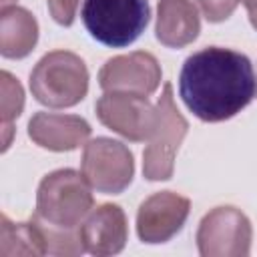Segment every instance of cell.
<instances>
[{"mask_svg":"<svg viewBox=\"0 0 257 257\" xmlns=\"http://www.w3.org/2000/svg\"><path fill=\"white\" fill-rule=\"evenodd\" d=\"M90 124L76 114L58 112H36L28 122V137L42 149L64 153L86 145L90 137Z\"/></svg>","mask_w":257,"mask_h":257,"instance_id":"7c38bea8","label":"cell"},{"mask_svg":"<svg viewBox=\"0 0 257 257\" xmlns=\"http://www.w3.org/2000/svg\"><path fill=\"white\" fill-rule=\"evenodd\" d=\"M0 112H2V126H4V151L10 145L12 135V120H16L24 108V90L16 76H12L8 70H2L0 74Z\"/></svg>","mask_w":257,"mask_h":257,"instance_id":"2e32d148","label":"cell"},{"mask_svg":"<svg viewBox=\"0 0 257 257\" xmlns=\"http://www.w3.org/2000/svg\"><path fill=\"white\" fill-rule=\"evenodd\" d=\"M80 169L94 191L118 195L135 177V159L124 143L108 137H96L86 141Z\"/></svg>","mask_w":257,"mask_h":257,"instance_id":"8992f818","label":"cell"},{"mask_svg":"<svg viewBox=\"0 0 257 257\" xmlns=\"http://www.w3.org/2000/svg\"><path fill=\"white\" fill-rule=\"evenodd\" d=\"M155 106L157 118L143 153V175L149 181H167L173 177L175 157L189 131V122L175 104L171 82L163 84V92Z\"/></svg>","mask_w":257,"mask_h":257,"instance_id":"5b68a950","label":"cell"},{"mask_svg":"<svg viewBox=\"0 0 257 257\" xmlns=\"http://www.w3.org/2000/svg\"><path fill=\"white\" fill-rule=\"evenodd\" d=\"M80 235L84 251L90 255H116L124 249L128 239L126 215L118 205L102 203L86 215Z\"/></svg>","mask_w":257,"mask_h":257,"instance_id":"8fae6325","label":"cell"},{"mask_svg":"<svg viewBox=\"0 0 257 257\" xmlns=\"http://www.w3.org/2000/svg\"><path fill=\"white\" fill-rule=\"evenodd\" d=\"M237 2H241L249 12H257V0H237Z\"/></svg>","mask_w":257,"mask_h":257,"instance_id":"d6986e66","label":"cell"},{"mask_svg":"<svg viewBox=\"0 0 257 257\" xmlns=\"http://www.w3.org/2000/svg\"><path fill=\"white\" fill-rule=\"evenodd\" d=\"M44 253V239L32 219L12 223L6 215L0 217V257H36Z\"/></svg>","mask_w":257,"mask_h":257,"instance_id":"9a60e30c","label":"cell"},{"mask_svg":"<svg viewBox=\"0 0 257 257\" xmlns=\"http://www.w3.org/2000/svg\"><path fill=\"white\" fill-rule=\"evenodd\" d=\"M161 64L145 50L108 58L98 70V84L104 92H133L149 96L161 84Z\"/></svg>","mask_w":257,"mask_h":257,"instance_id":"9c48e42d","label":"cell"},{"mask_svg":"<svg viewBox=\"0 0 257 257\" xmlns=\"http://www.w3.org/2000/svg\"><path fill=\"white\" fill-rule=\"evenodd\" d=\"M249 20H251V26L257 30V12H249Z\"/></svg>","mask_w":257,"mask_h":257,"instance_id":"ffe728a7","label":"cell"},{"mask_svg":"<svg viewBox=\"0 0 257 257\" xmlns=\"http://www.w3.org/2000/svg\"><path fill=\"white\" fill-rule=\"evenodd\" d=\"M201 32L197 6L191 0H159L157 6V40L169 48L191 44Z\"/></svg>","mask_w":257,"mask_h":257,"instance_id":"4fadbf2b","label":"cell"},{"mask_svg":"<svg viewBox=\"0 0 257 257\" xmlns=\"http://www.w3.org/2000/svg\"><path fill=\"white\" fill-rule=\"evenodd\" d=\"M30 90L44 106H74L88 92V68L78 54L70 50H52L32 68Z\"/></svg>","mask_w":257,"mask_h":257,"instance_id":"3957f363","label":"cell"},{"mask_svg":"<svg viewBox=\"0 0 257 257\" xmlns=\"http://www.w3.org/2000/svg\"><path fill=\"white\" fill-rule=\"evenodd\" d=\"M82 24L104 46L122 48L133 44L151 18L149 0H84Z\"/></svg>","mask_w":257,"mask_h":257,"instance_id":"277c9868","label":"cell"},{"mask_svg":"<svg viewBox=\"0 0 257 257\" xmlns=\"http://www.w3.org/2000/svg\"><path fill=\"white\" fill-rule=\"evenodd\" d=\"M94 110L106 128L135 143L149 141L157 118V106L147 96L133 92H104L96 100Z\"/></svg>","mask_w":257,"mask_h":257,"instance_id":"ba28073f","label":"cell"},{"mask_svg":"<svg viewBox=\"0 0 257 257\" xmlns=\"http://www.w3.org/2000/svg\"><path fill=\"white\" fill-rule=\"evenodd\" d=\"M251 221L231 205L211 209L199 223L197 247L203 257H245L251 249Z\"/></svg>","mask_w":257,"mask_h":257,"instance_id":"52a82bcc","label":"cell"},{"mask_svg":"<svg viewBox=\"0 0 257 257\" xmlns=\"http://www.w3.org/2000/svg\"><path fill=\"white\" fill-rule=\"evenodd\" d=\"M195 2L199 4V8L203 10L209 22H223L237 8V0H195Z\"/></svg>","mask_w":257,"mask_h":257,"instance_id":"e0dca14e","label":"cell"},{"mask_svg":"<svg viewBox=\"0 0 257 257\" xmlns=\"http://www.w3.org/2000/svg\"><path fill=\"white\" fill-rule=\"evenodd\" d=\"M38 42V22L22 6H4L0 12V54L4 58H24Z\"/></svg>","mask_w":257,"mask_h":257,"instance_id":"5bb4252c","label":"cell"},{"mask_svg":"<svg viewBox=\"0 0 257 257\" xmlns=\"http://www.w3.org/2000/svg\"><path fill=\"white\" fill-rule=\"evenodd\" d=\"M179 92L197 118L221 122L241 112L255 98L257 76L243 52L207 46L183 62Z\"/></svg>","mask_w":257,"mask_h":257,"instance_id":"6da1fadb","label":"cell"},{"mask_svg":"<svg viewBox=\"0 0 257 257\" xmlns=\"http://www.w3.org/2000/svg\"><path fill=\"white\" fill-rule=\"evenodd\" d=\"M78 4H80V0H46L52 20L60 26H70L74 22Z\"/></svg>","mask_w":257,"mask_h":257,"instance_id":"ac0fdd59","label":"cell"},{"mask_svg":"<svg viewBox=\"0 0 257 257\" xmlns=\"http://www.w3.org/2000/svg\"><path fill=\"white\" fill-rule=\"evenodd\" d=\"M191 201L173 191H159L145 199L137 213V235L143 243H167L185 225Z\"/></svg>","mask_w":257,"mask_h":257,"instance_id":"30bf717a","label":"cell"},{"mask_svg":"<svg viewBox=\"0 0 257 257\" xmlns=\"http://www.w3.org/2000/svg\"><path fill=\"white\" fill-rule=\"evenodd\" d=\"M92 205V187L84 175L74 169H58L40 181L32 217L54 229L78 231Z\"/></svg>","mask_w":257,"mask_h":257,"instance_id":"7a4b0ae2","label":"cell"}]
</instances>
